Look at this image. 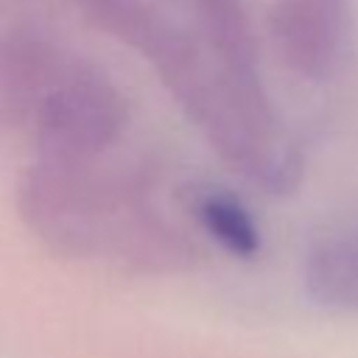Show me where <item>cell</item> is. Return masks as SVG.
Listing matches in <instances>:
<instances>
[{
    "label": "cell",
    "instance_id": "cell-1",
    "mask_svg": "<svg viewBox=\"0 0 358 358\" xmlns=\"http://www.w3.org/2000/svg\"><path fill=\"white\" fill-rule=\"evenodd\" d=\"M95 28L117 39L159 76L210 148L243 179L288 193L302 179V154L282 131L263 81L238 76L210 42L148 0H70Z\"/></svg>",
    "mask_w": 358,
    "mask_h": 358
},
{
    "label": "cell",
    "instance_id": "cell-2",
    "mask_svg": "<svg viewBox=\"0 0 358 358\" xmlns=\"http://www.w3.org/2000/svg\"><path fill=\"white\" fill-rule=\"evenodd\" d=\"M92 159H36L17 182V213L53 255L129 274L187 271V232L131 176Z\"/></svg>",
    "mask_w": 358,
    "mask_h": 358
},
{
    "label": "cell",
    "instance_id": "cell-3",
    "mask_svg": "<svg viewBox=\"0 0 358 358\" xmlns=\"http://www.w3.org/2000/svg\"><path fill=\"white\" fill-rule=\"evenodd\" d=\"M117 84L62 42L8 31L0 36V134L39 159L101 157L126 129Z\"/></svg>",
    "mask_w": 358,
    "mask_h": 358
},
{
    "label": "cell",
    "instance_id": "cell-4",
    "mask_svg": "<svg viewBox=\"0 0 358 358\" xmlns=\"http://www.w3.org/2000/svg\"><path fill=\"white\" fill-rule=\"evenodd\" d=\"M268 34L280 62L294 76L324 81L344 59L350 0H277Z\"/></svg>",
    "mask_w": 358,
    "mask_h": 358
},
{
    "label": "cell",
    "instance_id": "cell-5",
    "mask_svg": "<svg viewBox=\"0 0 358 358\" xmlns=\"http://www.w3.org/2000/svg\"><path fill=\"white\" fill-rule=\"evenodd\" d=\"M302 282L319 308L358 316V227L319 238L305 255Z\"/></svg>",
    "mask_w": 358,
    "mask_h": 358
},
{
    "label": "cell",
    "instance_id": "cell-6",
    "mask_svg": "<svg viewBox=\"0 0 358 358\" xmlns=\"http://www.w3.org/2000/svg\"><path fill=\"white\" fill-rule=\"evenodd\" d=\"M190 213L199 227L229 255L249 260L260 252V227L238 196L215 187H199L190 199Z\"/></svg>",
    "mask_w": 358,
    "mask_h": 358
},
{
    "label": "cell",
    "instance_id": "cell-7",
    "mask_svg": "<svg viewBox=\"0 0 358 358\" xmlns=\"http://www.w3.org/2000/svg\"><path fill=\"white\" fill-rule=\"evenodd\" d=\"M204 39L243 78L260 81L257 48L243 0H196Z\"/></svg>",
    "mask_w": 358,
    "mask_h": 358
}]
</instances>
